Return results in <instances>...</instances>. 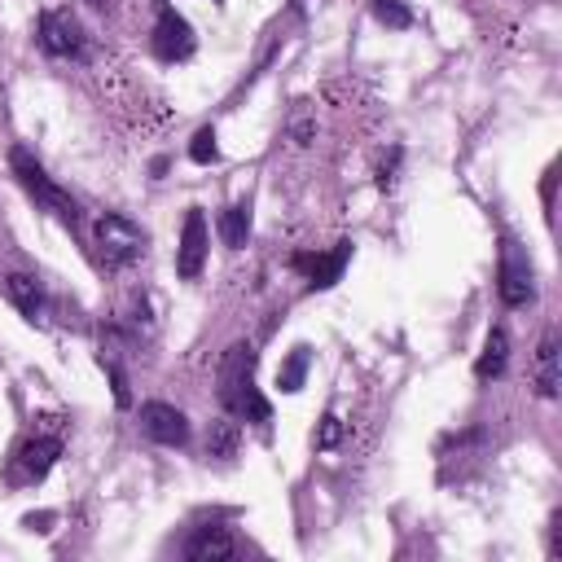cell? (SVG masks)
I'll return each instance as SVG.
<instances>
[{"label":"cell","mask_w":562,"mask_h":562,"mask_svg":"<svg viewBox=\"0 0 562 562\" xmlns=\"http://www.w3.org/2000/svg\"><path fill=\"white\" fill-rule=\"evenodd\" d=\"M193 48H198L193 26L162 0V4H158V26H154V53H158L162 61H189Z\"/></svg>","instance_id":"7"},{"label":"cell","mask_w":562,"mask_h":562,"mask_svg":"<svg viewBox=\"0 0 562 562\" xmlns=\"http://www.w3.org/2000/svg\"><path fill=\"white\" fill-rule=\"evenodd\" d=\"M338 439H342V417L329 408V413H325V422H321V430H316V448H321V452H329Z\"/></svg>","instance_id":"21"},{"label":"cell","mask_w":562,"mask_h":562,"mask_svg":"<svg viewBox=\"0 0 562 562\" xmlns=\"http://www.w3.org/2000/svg\"><path fill=\"white\" fill-rule=\"evenodd\" d=\"M4 294H9V303H13L26 321H40V316H44V285H40L31 272H9V277H4Z\"/></svg>","instance_id":"12"},{"label":"cell","mask_w":562,"mask_h":562,"mask_svg":"<svg viewBox=\"0 0 562 562\" xmlns=\"http://www.w3.org/2000/svg\"><path fill=\"white\" fill-rule=\"evenodd\" d=\"M88 4H105V0H88Z\"/></svg>","instance_id":"23"},{"label":"cell","mask_w":562,"mask_h":562,"mask_svg":"<svg viewBox=\"0 0 562 562\" xmlns=\"http://www.w3.org/2000/svg\"><path fill=\"white\" fill-rule=\"evenodd\" d=\"M496 290L505 299V307H527L536 299V272L527 259V246H518L514 237L501 241V272H496Z\"/></svg>","instance_id":"4"},{"label":"cell","mask_w":562,"mask_h":562,"mask_svg":"<svg viewBox=\"0 0 562 562\" xmlns=\"http://www.w3.org/2000/svg\"><path fill=\"white\" fill-rule=\"evenodd\" d=\"M536 391L544 400L558 395V334L553 329H544V338L536 347Z\"/></svg>","instance_id":"13"},{"label":"cell","mask_w":562,"mask_h":562,"mask_svg":"<svg viewBox=\"0 0 562 562\" xmlns=\"http://www.w3.org/2000/svg\"><path fill=\"white\" fill-rule=\"evenodd\" d=\"M180 553H184L189 562H220V558H233V553H237V540L228 536V527L206 522V527H198V531L184 540Z\"/></svg>","instance_id":"11"},{"label":"cell","mask_w":562,"mask_h":562,"mask_svg":"<svg viewBox=\"0 0 562 562\" xmlns=\"http://www.w3.org/2000/svg\"><path fill=\"white\" fill-rule=\"evenodd\" d=\"M35 40H40V48H44L48 57H75V61H79V57L88 53V35H83V26H79L70 13H57V9L40 13Z\"/></svg>","instance_id":"6"},{"label":"cell","mask_w":562,"mask_h":562,"mask_svg":"<svg viewBox=\"0 0 562 562\" xmlns=\"http://www.w3.org/2000/svg\"><path fill=\"white\" fill-rule=\"evenodd\" d=\"M505 356H509V338H505V329H492L487 334V342H483V356H479V364H474V378H501L505 373Z\"/></svg>","instance_id":"14"},{"label":"cell","mask_w":562,"mask_h":562,"mask_svg":"<svg viewBox=\"0 0 562 562\" xmlns=\"http://www.w3.org/2000/svg\"><path fill=\"white\" fill-rule=\"evenodd\" d=\"M373 18H378L382 26H391V31H408V26H413L408 4H400V0H373Z\"/></svg>","instance_id":"17"},{"label":"cell","mask_w":562,"mask_h":562,"mask_svg":"<svg viewBox=\"0 0 562 562\" xmlns=\"http://www.w3.org/2000/svg\"><path fill=\"white\" fill-rule=\"evenodd\" d=\"M189 158L202 162V167L220 158V145H215V132H211V127H198V132H193V140H189Z\"/></svg>","instance_id":"19"},{"label":"cell","mask_w":562,"mask_h":562,"mask_svg":"<svg viewBox=\"0 0 562 562\" xmlns=\"http://www.w3.org/2000/svg\"><path fill=\"white\" fill-rule=\"evenodd\" d=\"M101 369L110 373V386H114V404H119V408H127V404H132V391H127V378H123V369H119L110 356H101Z\"/></svg>","instance_id":"20"},{"label":"cell","mask_w":562,"mask_h":562,"mask_svg":"<svg viewBox=\"0 0 562 562\" xmlns=\"http://www.w3.org/2000/svg\"><path fill=\"white\" fill-rule=\"evenodd\" d=\"M303 373H307V347H294L290 360H285L281 373H277V386H281V391H299V386H303Z\"/></svg>","instance_id":"16"},{"label":"cell","mask_w":562,"mask_h":562,"mask_svg":"<svg viewBox=\"0 0 562 562\" xmlns=\"http://www.w3.org/2000/svg\"><path fill=\"white\" fill-rule=\"evenodd\" d=\"M92 246H97V263L110 268V272H119L132 259H140L145 233L132 220H123V215H101L97 228H92Z\"/></svg>","instance_id":"3"},{"label":"cell","mask_w":562,"mask_h":562,"mask_svg":"<svg viewBox=\"0 0 562 562\" xmlns=\"http://www.w3.org/2000/svg\"><path fill=\"white\" fill-rule=\"evenodd\" d=\"M220 404L241 422L263 426L272 417L268 400L255 391V347L250 342H233L224 351V360H220Z\"/></svg>","instance_id":"1"},{"label":"cell","mask_w":562,"mask_h":562,"mask_svg":"<svg viewBox=\"0 0 562 562\" xmlns=\"http://www.w3.org/2000/svg\"><path fill=\"white\" fill-rule=\"evenodd\" d=\"M206 215L202 211H189L184 215V228H180V250H176V272L184 277V281H193L198 272H202V263H206Z\"/></svg>","instance_id":"9"},{"label":"cell","mask_w":562,"mask_h":562,"mask_svg":"<svg viewBox=\"0 0 562 562\" xmlns=\"http://www.w3.org/2000/svg\"><path fill=\"white\" fill-rule=\"evenodd\" d=\"M347 259H351V241H338L329 255H307V250H299L290 263H294L299 272H307V281H312L316 290H325V285H334V281L342 277Z\"/></svg>","instance_id":"10"},{"label":"cell","mask_w":562,"mask_h":562,"mask_svg":"<svg viewBox=\"0 0 562 562\" xmlns=\"http://www.w3.org/2000/svg\"><path fill=\"white\" fill-rule=\"evenodd\" d=\"M57 457H61V435H57V430H35V435H26V439L18 443L9 479H13V483H40V479L53 470Z\"/></svg>","instance_id":"5"},{"label":"cell","mask_w":562,"mask_h":562,"mask_svg":"<svg viewBox=\"0 0 562 562\" xmlns=\"http://www.w3.org/2000/svg\"><path fill=\"white\" fill-rule=\"evenodd\" d=\"M140 430H145L154 443H162V448L189 443V417H184L176 404H162V400H149V404L140 408Z\"/></svg>","instance_id":"8"},{"label":"cell","mask_w":562,"mask_h":562,"mask_svg":"<svg viewBox=\"0 0 562 562\" xmlns=\"http://www.w3.org/2000/svg\"><path fill=\"white\" fill-rule=\"evenodd\" d=\"M395 167H400V149H391L378 167V189H395Z\"/></svg>","instance_id":"22"},{"label":"cell","mask_w":562,"mask_h":562,"mask_svg":"<svg viewBox=\"0 0 562 562\" xmlns=\"http://www.w3.org/2000/svg\"><path fill=\"white\" fill-rule=\"evenodd\" d=\"M237 448V426L233 422H215L206 435V457H233Z\"/></svg>","instance_id":"18"},{"label":"cell","mask_w":562,"mask_h":562,"mask_svg":"<svg viewBox=\"0 0 562 562\" xmlns=\"http://www.w3.org/2000/svg\"><path fill=\"white\" fill-rule=\"evenodd\" d=\"M9 167H13V176L22 180V189H26V193H31V198H35L44 211H53V215H57L66 228H79V206H75V198L48 180V171H44V167L31 158V149H22V145H18V149L9 154Z\"/></svg>","instance_id":"2"},{"label":"cell","mask_w":562,"mask_h":562,"mask_svg":"<svg viewBox=\"0 0 562 562\" xmlns=\"http://www.w3.org/2000/svg\"><path fill=\"white\" fill-rule=\"evenodd\" d=\"M246 233H250V202H233L224 215H220V237L224 246H246Z\"/></svg>","instance_id":"15"}]
</instances>
